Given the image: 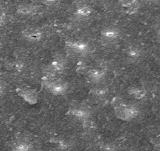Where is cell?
Listing matches in <instances>:
<instances>
[{"mask_svg":"<svg viewBox=\"0 0 160 151\" xmlns=\"http://www.w3.org/2000/svg\"><path fill=\"white\" fill-rule=\"evenodd\" d=\"M139 111L136 106H129L119 102L115 106V114L117 117L123 121H130L138 116Z\"/></svg>","mask_w":160,"mask_h":151,"instance_id":"1","label":"cell"},{"mask_svg":"<svg viewBox=\"0 0 160 151\" xmlns=\"http://www.w3.org/2000/svg\"><path fill=\"white\" fill-rule=\"evenodd\" d=\"M45 88L54 95H64L67 92L68 86L66 83L61 81H51L45 79L43 81Z\"/></svg>","mask_w":160,"mask_h":151,"instance_id":"2","label":"cell"},{"mask_svg":"<svg viewBox=\"0 0 160 151\" xmlns=\"http://www.w3.org/2000/svg\"><path fill=\"white\" fill-rule=\"evenodd\" d=\"M66 47L76 55H87L90 50L88 43L82 40H70L66 42Z\"/></svg>","mask_w":160,"mask_h":151,"instance_id":"3","label":"cell"},{"mask_svg":"<svg viewBox=\"0 0 160 151\" xmlns=\"http://www.w3.org/2000/svg\"><path fill=\"white\" fill-rule=\"evenodd\" d=\"M101 34L102 39L104 41L108 43H113L118 40V39L120 37L121 32L117 28L108 27L103 29Z\"/></svg>","mask_w":160,"mask_h":151,"instance_id":"4","label":"cell"},{"mask_svg":"<svg viewBox=\"0 0 160 151\" xmlns=\"http://www.w3.org/2000/svg\"><path fill=\"white\" fill-rule=\"evenodd\" d=\"M22 35L26 40L32 43L39 42L43 37V32L38 29H28L23 31Z\"/></svg>","mask_w":160,"mask_h":151,"instance_id":"5","label":"cell"},{"mask_svg":"<svg viewBox=\"0 0 160 151\" xmlns=\"http://www.w3.org/2000/svg\"><path fill=\"white\" fill-rule=\"evenodd\" d=\"M119 5L127 14H134L138 11L141 6L139 0H121Z\"/></svg>","mask_w":160,"mask_h":151,"instance_id":"6","label":"cell"},{"mask_svg":"<svg viewBox=\"0 0 160 151\" xmlns=\"http://www.w3.org/2000/svg\"><path fill=\"white\" fill-rule=\"evenodd\" d=\"M16 91L19 96L30 104H35L38 101V95L35 91L23 88H18Z\"/></svg>","mask_w":160,"mask_h":151,"instance_id":"7","label":"cell"},{"mask_svg":"<svg viewBox=\"0 0 160 151\" xmlns=\"http://www.w3.org/2000/svg\"><path fill=\"white\" fill-rule=\"evenodd\" d=\"M39 10L38 6L33 4H21L17 7V13L21 16H31Z\"/></svg>","mask_w":160,"mask_h":151,"instance_id":"8","label":"cell"},{"mask_svg":"<svg viewBox=\"0 0 160 151\" xmlns=\"http://www.w3.org/2000/svg\"><path fill=\"white\" fill-rule=\"evenodd\" d=\"M106 72L102 69H92L87 72V77L91 82L98 83L105 77Z\"/></svg>","mask_w":160,"mask_h":151,"instance_id":"9","label":"cell"},{"mask_svg":"<svg viewBox=\"0 0 160 151\" xmlns=\"http://www.w3.org/2000/svg\"><path fill=\"white\" fill-rule=\"evenodd\" d=\"M68 114L80 121H86L90 117V112L82 108H72L68 111Z\"/></svg>","mask_w":160,"mask_h":151,"instance_id":"10","label":"cell"},{"mask_svg":"<svg viewBox=\"0 0 160 151\" xmlns=\"http://www.w3.org/2000/svg\"><path fill=\"white\" fill-rule=\"evenodd\" d=\"M93 13V8L90 5L83 4L80 5L76 8L75 11V16L78 18H86L90 17Z\"/></svg>","mask_w":160,"mask_h":151,"instance_id":"11","label":"cell"},{"mask_svg":"<svg viewBox=\"0 0 160 151\" xmlns=\"http://www.w3.org/2000/svg\"><path fill=\"white\" fill-rule=\"evenodd\" d=\"M126 54L129 60L133 61H138L142 56V50L137 46H131L127 49Z\"/></svg>","mask_w":160,"mask_h":151,"instance_id":"12","label":"cell"},{"mask_svg":"<svg viewBox=\"0 0 160 151\" xmlns=\"http://www.w3.org/2000/svg\"><path fill=\"white\" fill-rule=\"evenodd\" d=\"M64 68H65V62L64 60L61 58H56L52 61L48 65V70L55 73V72H61L64 70Z\"/></svg>","mask_w":160,"mask_h":151,"instance_id":"13","label":"cell"},{"mask_svg":"<svg viewBox=\"0 0 160 151\" xmlns=\"http://www.w3.org/2000/svg\"><path fill=\"white\" fill-rule=\"evenodd\" d=\"M129 95L136 99H142L146 95V91L140 87H130L128 88Z\"/></svg>","mask_w":160,"mask_h":151,"instance_id":"14","label":"cell"},{"mask_svg":"<svg viewBox=\"0 0 160 151\" xmlns=\"http://www.w3.org/2000/svg\"><path fill=\"white\" fill-rule=\"evenodd\" d=\"M11 151H32V145L29 142L21 140L13 145Z\"/></svg>","mask_w":160,"mask_h":151,"instance_id":"15","label":"cell"},{"mask_svg":"<svg viewBox=\"0 0 160 151\" xmlns=\"http://www.w3.org/2000/svg\"><path fill=\"white\" fill-rule=\"evenodd\" d=\"M92 93L93 95L97 97H99V98H103V97H105L106 95L108 93V90L106 87H94V88L92 90Z\"/></svg>","mask_w":160,"mask_h":151,"instance_id":"16","label":"cell"},{"mask_svg":"<svg viewBox=\"0 0 160 151\" xmlns=\"http://www.w3.org/2000/svg\"><path fill=\"white\" fill-rule=\"evenodd\" d=\"M24 68V64L21 61H15V62H12L10 64V69L13 70H21Z\"/></svg>","mask_w":160,"mask_h":151,"instance_id":"17","label":"cell"},{"mask_svg":"<svg viewBox=\"0 0 160 151\" xmlns=\"http://www.w3.org/2000/svg\"><path fill=\"white\" fill-rule=\"evenodd\" d=\"M43 4L47 6H54L58 4L61 0H40Z\"/></svg>","mask_w":160,"mask_h":151,"instance_id":"18","label":"cell"},{"mask_svg":"<svg viewBox=\"0 0 160 151\" xmlns=\"http://www.w3.org/2000/svg\"><path fill=\"white\" fill-rule=\"evenodd\" d=\"M6 22V18L2 16H0V26L3 25Z\"/></svg>","mask_w":160,"mask_h":151,"instance_id":"19","label":"cell"},{"mask_svg":"<svg viewBox=\"0 0 160 151\" xmlns=\"http://www.w3.org/2000/svg\"><path fill=\"white\" fill-rule=\"evenodd\" d=\"M4 90H5V87H3V85H2V84H0V95H2V94L3 93Z\"/></svg>","mask_w":160,"mask_h":151,"instance_id":"20","label":"cell"},{"mask_svg":"<svg viewBox=\"0 0 160 151\" xmlns=\"http://www.w3.org/2000/svg\"><path fill=\"white\" fill-rule=\"evenodd\" d=\"M157 33H158V36L160 37V29H158V32H157Z\"/></svg>","mask_w":160,"mask_h":151,"instance_id":"21","label":"cell"},{"mask_svg":"<svg viewBox=\"0 0 160 151\" xmlns=\"http://www.w3.org/2000/svg\"><path fill=\"white\" fill-rule=\"evenodd\" d=\"M0 46H1V43H0Z\"/></svg>","mask_w":160,"mask_h":151,"instance_id":"22","label":"cell"},{"mask_svg":"<svg viewBox=\"0 0 160 151\" xmlns=\"http://www.w3.org/2000/svg\"><path fill=\"white\" fill-rule=\"evenodd\" d=\"M156 151H160V150H156Z\"/></svg>","mask_w":160,"mask_h":151,"instance_id":"23","label":"cell"},{"mask_svg":"<svg viewBox=\"0 0 160 151\" xmlns=\"http://www.w3.org/2000/svg\"><path fill=\"white\" fill-rule=\"evenodd\" d=\"M154 1H155V0H154Z\"/></svg>","mask_w":160,"mask_h":151,"instance_id":"24","label":"cell"}]
</instances>
